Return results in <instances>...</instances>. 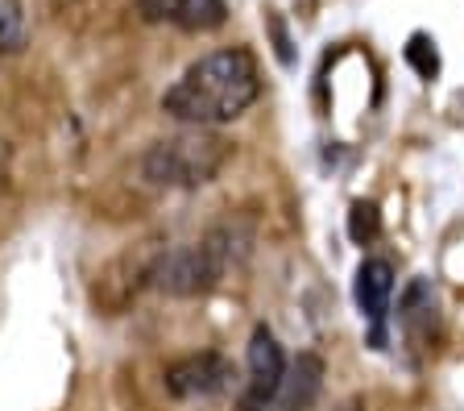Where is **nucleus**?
Listing matches in <instances>:
<instances>
[{
    "label": "nucleus",
    "mask_w": 464,
    "mask_h": 411,
    "mask_svg": "<svg viewBox=\"0 0 464 411\" xmlns=\"http://www.w3.org/2000/svg\"><path fill=\"white\" fill-rule=\"evenodd\" d=\"M319 391H324V357L319 353H299L295 362H286L278 395L270 399L266 411H311Z\"/></svg>",
    "instance_id": "obj_7"
},
{
    "label": "nucleus",
    "mask_w": 464,
    "mask_h": 411,
    "mask_svg": "<svg viewBox=\"0 0 464 411\" xmlns=\"http://www.w3.org/2000/svg\"><path fill=\"white\" fill-rule=\"evenodd\" d=\"M232 362L224 357V353H187V357H179V362L166 366L162 382L166 391L174 395V399H216V395H224L232 387Z\"/></svg>",
    "instance_id": "obj_5"
},
{
    "label": "nucleus",
    "mask_w": 464,
    "mask_h": 411,
    "mask_svg": "<svg viewBox=\"0 0 464 411\" xmlns=\"http://www.w3.org/2000/svg\"><path fill=\"white\" fill-rule=\"evenodd\" d=\"M406 63L419 71L423 79H431L435 71H440V54H435V42L427 38V34H415L411 38V46H406Z\"/></svg>",
    "instance_id": "obj_11"
},
{
    "label": "nucleus",
    "mask_w": 464,
    "mask_h": 411,
    "mask_svg": "<svg viewBox=\"0 0 464 411\" xmlns=\"http://www.w3.org/2000/svg\"><path fill=\"white\" fill-rule=\"evenodd\" d=\"M266 21H270V30H274V50H278V59H282V63H290L295 54H290V38H286V30H282V21L274 17V13H270Z\"/></svg>",
    "instance_id": "obj_12"
},
{
    "label": "nucleus",
    "mask_w": 464,
    "mask_h": 411,
    "mask_svg": "<svg viewBox=\"0 0 464 411\" xmlns=\"http://www.w3.org/2000/svg\"><path fill=\"white\" fill-rule=\"evenodd\" d=\"M286 374V353H282L278 337L257 324L249 337V353H245V387L237 395V411H266L270 399L278 395V382Z\"/></svg>",
    "instance_id": "obj_4"
},
{
    "label": "nucleus",
    "mask_w": 464,
    "mask_h": 411,
    "mask_svg": "<svg viewBox=\"0 0 464 411\" xmlns=\"http://www.w3.org/2000/svg\"><path fill=\"white\" fill-rule=\"evenodd\" d=\"M377 233H382V212H377V204L357 200V204L348 208V237L357 245H369Z\"/></svg>",
    "instance_id": "obj_10"
},
{
    "label": "nucleus",
    "mask_w": 464,
    "mask_h": 411,
    "mask_svg": "<svg viewBox=\"0 0 464 411\" xmlns=\"http://www.w3.org/2000/svg\"><path fill=\"white\" fill-rule=\"evenodd\" d=\"M29 42V17L21 0H0V54H17Z\"/></svg>",
    "instance_id": "obj_9"
},
{
    "label": "nucleus",
    "mask_w": 464,
    "mask_h": 411,
    "mask_svg": "<svg viewBox=\"0 0 464 411\" xmlns=\"http://www.w3.org/2000/svg\"><path fill=\"white\" fill-rule=\"evenodd\" d=\"M257 96H261L257 59L241 46H228V50H212L199 63H191L179 75V83L166 88L162 113L174 121H183V125L208 129V125L237 121Z\"/></svg>",
    "instance_id": "obj_1"
},
{
    "label": "nucleus",
    "mask_w": 464,
    "mask_h": 411,
    "mask_svg": "<svg viewBox=\"0 0 464 411\" xmlns=\"http://www.w3.org/2000/svg\"><path fill=\"white\" fill-rule=\"evenodd\" d=\"M137 13L154 25H179V30H216L228 17L224 0H137Z\"/></svg>",
    "instance_id": "obj_6"
},
{
    "label": "nucleus",
    "mask_w": 464,
    "mask_h": 411,
    "mask_svg": "<svg viewBox=\"0 0 464 411\" xmlns=\"http://www.w3.org/2000/svg\"><path fill=\"white\" fill-rule=\"evenodd\" d=\"M353 295H357V308L373 320V341H382V320H386L390 295H394V266L382 262V258H365L357 270V283H353Z\"/></svg>",
    "instance_id": "obj_8"
},
{
    "label": "nucleus",
    "mask_w": 464,
    "mask_h": 411,
    "mask_svg": "<svg viewBox=\"0 0 464 411\" xmlns=\"http://www.w3.org/2000/svg\"><path fill=\"white\" fill-rule=\"evenodd\" d=\"M336 411H365V399H361V395H353V399H344Z\"/></svg>",
    "instance_id": "obj_13"
},
{
    "label": "nucleus",
    "mask_w": 464,
    "mask_h": 411,
    "mask_svg": "<svg viewBox=\"0 0 464 411\" xmlns=\"http://www.w3.org/2000/svg\"><path fill=\"white\" fill-rule=\"evenodd\" d=\"M241 254L245 241L237 237V229L220 225L203 241L158 250L154 266H150V287H158L162 295H174V299H195V295L212 291L224 274L241 262Z\"/></svg>",
    "instance_id": "obj_2"
},
{
    "label": "nucleus",
    "mask_w": 464,
    "mask_h": 411,
    "mask_svg": "<svg viewBox=\"0 0 464 411\" xmlns=\"http://www.w3.org/2000/svg\"><path fill=\"white\" fill-rule=\"evenodd\" d=\"M232 146L208 129H187V133L162 137L145 150L141 175L154 187H174V191H195L208 187L224 171Z\"/></svg>",
    "instance_id": "obj_3"
}]
</instances>
